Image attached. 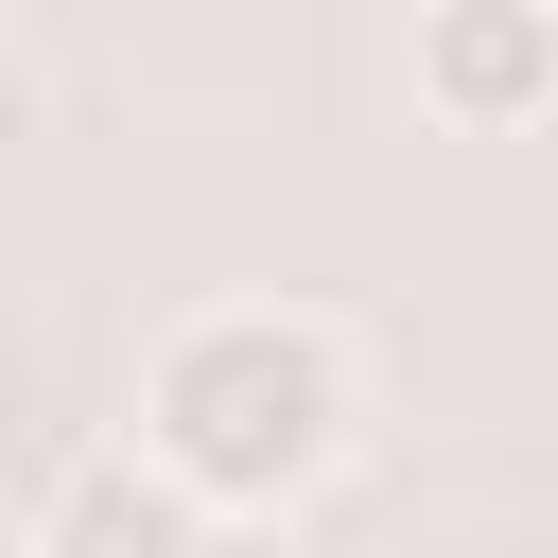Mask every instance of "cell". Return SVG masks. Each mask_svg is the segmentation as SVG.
I'll use <instances>...</instances> for the list:
<instances>
[{
    "label": "cell",
    "instance_id": "obj_2",
    "mask_svg": "<svg viewBox=\"0 0 558 558\" xmlns=\"http://www.w3.org/2000/svg\"><path fill=\"white\" fill-rule=\"evenodd\" d=\"M17 558H209V506H192V488H174L140 436H87V453L35 488Z\"/></svg>",
    "mask_w": 558,
    "mask_h": 558
},
{
    "label": "cell",
    "instance_id": "obj_5",
    "mask_svg": "<svg viewBox=\"0 0 558 558\" xmlns=\"http://www.w3.org/2000/svg\"><path fill=\"white\" fill-rule=\"evenodd\" d=\"M0 558H17V523H0Z\"/></svg>",
    "mask_w": 558,
    "mask_h": 558
},
{
    "label": "cell",
    "instance_id": "obj_4",
    "mask_svg": "<svg viewBox=\"0 0 558 558\" xmlns=\"http://www.w3.org/2000/svg\"><path fill=\"white\" fill-rule=\"evenodd\" d=\"M209 558H296V523H209Z\"/></svg>",
    "mask_w": 558,
    "mask_h": 558
},
{
    "label": "cell",
    "instance_id": "obj_3",
    "mask_svg": "<svg viewBox=\"0 0 558 558\" xmlns=\"http://www.w3.org/2000/svg\"><path fill=\"white\" fill-rule=\"evenodd\" d=\"M418 105L436 122H541L558 105V0H436L418 17Z\"/></svg>",
    "mask_w": 558,
    "mask_h": 558
},
{
    "label": "cell",
    "instance_id": "obj_1",
    "mask_svg": "<svg viewBox=\"0 0 558 558\" xmlns=\"http://www.w3.org/2000/svg\"><path fill=\"white\" fill-rule=\"evenodd\" d=\"M349 418H366V366L296 296H209L140 349V453L209 523H296V488L349 453Z\"/></svg>",
    "mask_w": 558,
    "mask_h": 558
}]
</instances>
